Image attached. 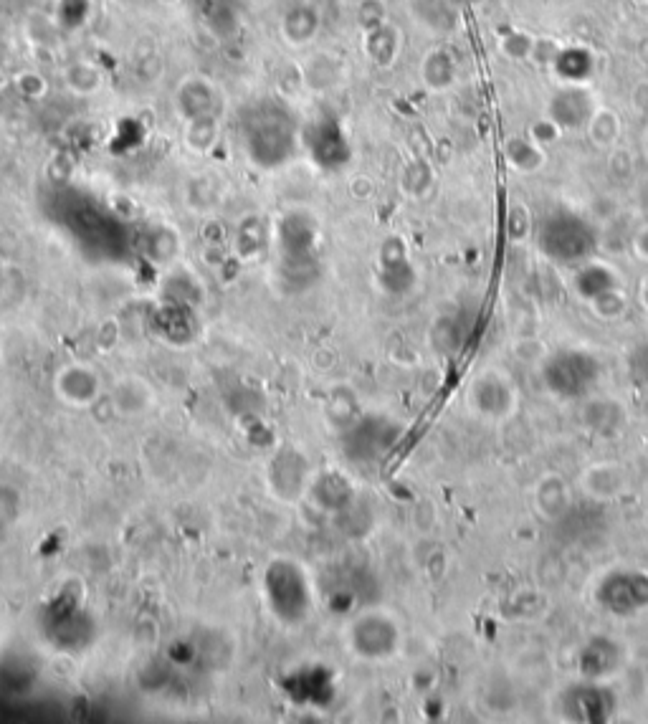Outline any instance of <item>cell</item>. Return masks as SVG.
<instances>
[{"instance_id":"7","label":"cell","mask_w":648,"mask_h":724,"mask_svg":"<svg viewBox=\"0 0 648 724\" xmlns=\"http://www.w3.org/2000/svg\"><path fill=\"white\" fill-rule=\"evenodd\" d=\"M474 403L484 416H507L512 411V388L504 378H499L497 373L481 375L474 383Z\"/></svg>"},{"instance_id":"3","label":"cell","mask_w":648,"mask_h":724,"mask_svg":"<svg viewBox=\"0 0 648 724\" xmlns=\"http://www.w3.org/2000/svg\"><path fill=\"white\" fill-rule=\"evenodd\" d=\"M595 598L613 616H638L648 606V575L643 570H613L600 580Z\"/></svg>"},{"instance_id":"10","label":"cell","mask_w":648,"mask_h":724,"mask_svg":"<svg viewBox=\"0 0 648 724\" xmlns=\"http://www.w3.org/2000/svg\"><path fill=\"white\" fill-rule=\"evenodd\" d=\"M623 474L618 466L613 464H598L593 466V469L585 471V492H590L593 497H600V499H608V497H616V494H621L623 489Z\"/></svg>"},{"instance_id":"11","label":"cell","mask_w":648,"mask_h":724,"mask_svg":"<svg viewBox=\"0 0 648 724\" xmlns=\"http://www.w3.org/2000/svg\"><path fill=\"white\" fill-rule=\"evenodd\" d=\"M575 287H578L580 297L593 302L595 297L605 294L608 289H616V281H613V274L605 266H585L578 274V279H575Z\"/></svg>"},{"instance_id":"2","label":"cell","mask_w":648,"mask_h":724,"mask_svg":"<svg viewBox=\"0 0 648 724\" xmlns=\"http://www.w3.org/2000/svg\"><path fill=\"white\" fill-rule=\"evenodd\" d=\"M540 246L550 259L573 264L588 259L595 251V233L583 218L573 213H557L542 223Z\"/></svg>"},{"instance_id":"4","label":"cell","mask_w":648,"mask_h":724,"mask_svg":"<svg viewBox=\"0 0 648 724\" xmlns=\"http://www.w3.org/2000/svg\"><path fill=\"white\" fill-rule=\"evenodd\" d=\"M562 712L573 722H608L616 714V697L600 681L585 679V684H575L562 694Z\"/></svg>"},{"instance_id":"5","label":"cell","mask_w":648,"mask_h":724,"mask_svg":"<svg viewBox=\"0 0 648 724\" xmlns=\"http://www.w3.org/2000/svg\"><path fill=\"white\" fill-rule=\"evenodd\" d=\"M623 664V649L613 638L593 636L583 646L578 656V669L583 679L603 681L611 674H616L618 666Z\"/></svg>"},{"instance_id":"12","label":"cell","mask_w":648,"mask_h":724,"mask_svg":"<svg viewBox=\"0 0 648 724\" xmlns=\"http://www.w3.org/2000/svg\"><path fill=\"white\" fill-rule=\"evenodd\" d=\"M593 307L600 317L616 319V317H621L623 309H626V302H623V297L616 292V289H608V292L593 299Z\"/></svg>"},{"instance_id":"13","label":"cell","mask_w":648,"mask_h":724,"mask_svg":"<svg viewBox=\"0 0 648 724\" xmlns=\"http://www.w3.org/2000/svg\"><path fill=\"white\" fill-rule=\"evenodd\" d=\"M636 249H638V254L646 256V259H648V231H643L641 236L636 238Z\"/></svg>"},{"instance_id":"1","label":"cell","mask_w":648,"mask_h":724,"mask_svg":"<svg viewBox=\"0 0 648 724\" xmlns=\"http://www.w3.org/2000/svg\"><path fill=\"white\" fill-rule=\"evenodd\" d=\"M542 383L562 400L585 398L600 378L598 357L585 350H560L542 360Z\"/></svg>"},{"instance_id":"9","label":"cell","mask_w":648,"mask_h":724,"mask_svg":"<svg viewBox=\"0 0 648 724\" xmlns=\"http://www.w3.org/2000/svg\"><path fill=\"white\" fill-rule=\"evenodd\" d=\"M583 423L598 436H616L626 426V413L613 400H588L583 411Z\"/></svg>"},{"instance_id":"8","label":"cell","mask_w":648,"mask_h":724,"mask_svg":"<svg viewBox=\"0 0 648 724\" xmlns=\"http://www.w3.org/2000/svg\"><path fill=\"white\" fill-rule=\"evenodd\" d=\"M535 502L542 517L550 519V522H557V519L570 514V487H567L560 476H545L535 492Z\"/></svg>"},{"instance_id":"6","label":"cell","mask_w":648,"mask_h":724,"mask_svg":"<svg viewBox=\"0 0 648 724\" xmlns=\"http://www.w3.org/2000/svg\"><path fill=\"white\" fill-rule=\"evenodd\" d=\"M357 641H360L362 656L383 659V656L393 654V649L398 646V628H395L393 621L383 616L368 618L357 628Z\"/></svg>"}]
</instances>
